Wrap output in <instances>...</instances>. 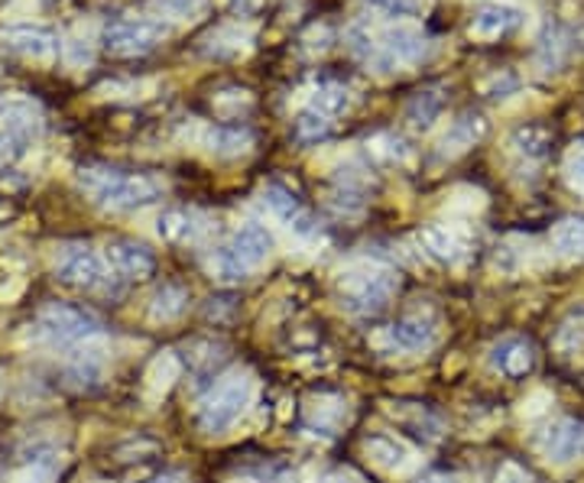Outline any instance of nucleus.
I'll use <instances>...</instances> for the list:
<instances>
[{
    "mask_svg": "<svg viewBox=\"0 0 584 483\" xmlns=\"http://www.w3.org/2000/svg\"><path fill=\"white\" fill-rule=\"evenodd\" d=\"M79 186L104 211H134V208L153 204L159 195L166 192L163 179H156L149 172H124V169H111V166H82Z\"/></svg>",
    "mask_w": 584,
    "mask_h": 483,
    "instance_id": "obj_1",
    "label": "nucleus"
},
{
    "mask_svg": "<svg viewBox=\"0 0 584 483\" xmlns=\"http://www.w3.org/2000/svg\"><path fill=\"white\" fill-rule=\"evenodd\" d=\"M273 234L263 224H243L231 241L218 246L208 260V270L218 283H243L253 270H260L273 256Z\"/></svg>",
    "mask_w": 584,
    "mask_h": 483,
    "instance_id": "obj_2",
    "label": "nucleus"
},
{
    "mask_svg": "<svg viewBox=\"0 0 584 483\" xmlns=\"http://www.w3.org/2000/svg\"><path fill=\"white\" fill-rule=\"evenodd\" d=\"M399 290V276L377 263H354L341 270L338 298L351 315H377Z\"/></svg>",
    "mask_w": 584,
    "mask_h": 483,
    "instance_id": "obj_3",
    "label": "nucleus"
},
{
    "mask_svg": "<svg viewBox=\"0 0 584 483\" xmlns=\"http://www.w3.org/2000/svg\"><path fill=\"white\" fill-rule=\"evenodd\" d=\"M250 402H253V377L247 370H231L201 396L198 426L208 435H218L241 419Z\"/></svg>",
    "mask_w": 584,
    "mask_h": 483,
    "instance_id": "obj_4",
    "label": "nucleus"
},
{
    "mask_svg": "<svg viewBox=\"0 0 584 483\" xmlns=\"http://www.w3.org/2000/svg\"><path fill=\"white\" fill-rule=\"evenodd\" d=\"M169 36V27L156 17H117L101 30V46L114 59H140Z\"/></svg>",
    "mask_w": 584,
    "mask_h": 483,
    "instance_id": "obj_5",
    "label": "nucleus"
},
{
    "mask_svg": "<svg viewBox=\"0 0 584 483\" xmlns=\"http://www.w3.org/2000/svg\"><path fill=\"white\" fill-rule=\"evenodd\" d=\"M429 52V36L413 23H393L387 30L374 33V46L367 55V65L380 72H399L416 62H423Z\"/></svg>",
    "mask_w": 584,
    "mask_h": 483,
    "instance_id": "obj_6",
    "label": "nucleus"
},
{
    "mask_svg": "<svg viewBox=\"0 0 584 483\" xmlns=\"http://www.w3.org/2000/svg\"><path fill=\"white\" fill-rule=\"evenodd\" d=\"M101 318L95 312L69 302H49L46 308L36 315V335L52 340V344H88L101 335Z\"/></svg>",
    "mask_w": 584,
    "mask_h": 483,
    "instance_id": "obj_7",
    "label": "nucleus"
},
{
    "mask_svg": "<svg viewBox=\"0 0 584 483\" xmlns=\"http://www.w3.org/2000/svg\"><path fill=\"white\" fill-rule=\"evenodd\" d=\"M55 280L62 286H72V290L101 292L107 290L111 273H107V263H104V256L97 253L95 246L65 243L55 253Z\"/></svg>",
    "mask_w": 584,
    "mask_h": 483,
    "instance_id": "obj_8",
    "label": "nucleus"
},
{
    "mask_svg": "<svg viewBox=\"0 0 584 483\" xmlns=\"http://www.w3.org/2000/svg\"><path fill=\"white\" fill-rule=\"evenodd\" d=\"M0 46L7 49L13 59L30 62V65H49L62 52L59 36L46 27H36V23H17V27L0 30Z\"/></svg>",
    "mask_w": 584,
    "mask_h": 483,
    "instance_id": "obj_9",
    "label": "nucleus"
},
{
    "mask_svg": "<svg viewBox=\"0 0 584 483\" xmlns=\"http://www.w3.org/2000/svg\"><path fill=\"white\" fill-rule=\"evenodd\" d=\"M535 448L552 464H572V461H578V458H584V422H578V419H555V422H549L535 435Z\"/></svg>",
    "mask_w": 584,
    "mask_h": 483,
    "instance_id": "obj_10",
    "label": "nucleus"
},
{
    "mask_svg": "<svg viewBox=\"0 0 584 483\" xmlns=\"http://www.w3.org/2000/svg\"><path fill=\"white\" fill-rule=\"evenodd\" d=\"M104 263L107 270L117 276V280H127V283H140V280H149L153 270H156V256L153 250L144 246L137 241H127V238H114L104 246Z\"/></svg>",
    "mask_w": 584,
    "mask_h": 483,
    "instance_id": "obj_11",
    "label": "nucleus"
},
{
    "mask_svg": "<svg viewBox=\"0 0 584 483\" xmlns=\"http://www.w3.org/2000/svg\"><path fill=\"white\" fill-rule=\"evenodd\" d=\"M523 27V10L510 7V3H487L474 17H471V40L478 43H497L507 40L510 33H517Z\"/></svg>",
    "mask_w": 584,
    "mask_h": 483,
    "instance_id": "obj_12",
    "label": "nucleus"
},
{
    "mask_svg": "<svg viewBox=\"0 0 584 483\" xmlns=\"http://www.w3.org/2000/svg\"><path fill=\"white\" fill-rule=\"evenodd\" d=\"M419 246L429 260L445 263V266H458L468 256V238L461 231H455L451 224H429L419 231Z\"/></svg>",
    "mask_w": 584,
    "mask_h": 483,
    "instance_id": "obj_13",
    "label": "nucleus"
},
{
    "mask_svg": "<svg viewBox=\"0 0 584 483\" xmlns=\"http://www.w3.org/2000/svg\"><path fill=\"white\" fill-rule=\"evenodd\" d=\"M487 137V117L478 111H465L458 120L448 124L445 137L438 140V156L441 159H455L461 153H468L471 146H478Z\"/></svg>",
    "mask_w": 584,
    "mask_h": 483,
    "instance_id": "obj_14",
    "label": "nucleus"
},
{
    "mask_svg": "<svg viewBox=\"0 0 584 483\" xmlns=\"http://www.w3.org/2000/svg\"><path fill=\"white\" fill-rule=\"evenodd\" d=\"M0 130H10L23 140L36 137L43 130V111L30 97H0Z\"/></svg>",
    "mask_w": 584,
    "mask_h": 483,
    "instance_id": "obj_15",
    "label": "nucleus"
},
{
    "mask_svg": "<svg viewBox=\"0 0 584 483\" xmlns=\"http://www.w3.org/2000/svg\"><path fill=\"white\" fill-rule=\"evenodd\" d=\"M438 332L436 322L426 318V315H406L399 318L396 325L387 328V344L396 350H406V354H416V350H429L436 344Z\"/></svg>",
    "mask_w": 584,
    "mask_h": 483,
    "instance_id": "obj_16",
    "label": "nucleus"
},
{
    "mask_svg": "<svg viewBox=\"0 0 584 483\" xmlns=\"http://www.w3.org/2000/svg\"><path fill=\"white\" fill-rule=\"evenodd\" d=\"M490 364L510 380H520L533 370L535 350L526 338H503L490 347Z\"/></svg>",
    "mask_w": 584,
    "mask_h": 483,
    "instance_id": "obj_17",
    "label": "nucleus"
},
{
    "mask_svg": "<svg viewBox=\"0 0 584 483\" xmlns=\"http://www.w3.org/2000/svg\"><path fill=\"white\" fill-rule=\"evenodd\" d=\"M364 451L371 458L374 468L387 471V474H406L416 464V454L406 441L393 435H374L364 441Z\"/></svg>",
    "mask_w": 584,
    "mask_h": 483,
    "instance_id": "obj_18",
    "label": "nucleus"
},
{
    "mask_svg": "<svg viewBox=\"0 0 584 483\" xmlns=\"http://www.w3.org/2000/svg\"><path fill=\"white\" fill-rule=\"evenodd\" d=\"M260 198H263L267 211H270L277 221H283L290 231H295V234H312V218H309V211L302 208V201H299L290 189H283V186H267Z\"/></svg>",
    "mask_w": 584,
    "mask_h": 483,
    "instance_id": "obj_19",
    "label": "nucleus"
},
{
    "mask_svg": "<svg viewBox=\"0 0 584 483\" xmlns=\"http://www.w3.org/2000/svg\"><path fill=\"white\" fill-rule=\"evenodd\" d=\"M552 140H555L552 127L530 120V124L513 127V134L507 137V146H510V153L520 156L523 162H542V159L552 153Z\"/></svg>",
    "mask_w": 584,
    "mask_h": 483,
    "instance_id": "obj_20",
    "label": "nucleus"
},
{
    "mask_svg": "<svg viewBox=\"0 0 584 483\" xmlns=\"http://www.w3.org/2000/svg\"><path fill=\"white\" fill-rule=\"evenodd\" d=\"M156 231H159L163 241L169 243H195L208 234V221H205L198 211L173 208V211H163V214H159Z\"/></svg>",
    "mask_w": 584,
    "mask_h": 483,
    "instance_id": "obj_21",
    "label": "nucleus"
},
{
    "mask_svg": "<svg viewBox=\"0 0 584 483\" xmlns=\"http://www.w3.org/2000/svg\"><path fill=\"white\" fill-rule=\"evenodd\" d=\"M250 146H253V134L247 127L221 124L205 130V149L218 159H238L243 153H250Z\"/></svg>",
    "mask_w": 584,
    "mask_h": 483,
    "instance_id": "obj_22",
    "label": "nucleus"
},
{
    "mask_svg": "<svg viewBox=\"0 0 584 483\" xmlns=\"http://www.w3.org/2000/svg\"><path fill=\"white\" fill-rule=\"evenodd\" d=\"M104 370H107L104 354L95 347H85L65 364V384L72 389H95L104 380Z\"/></svg>",
    "mask_w": 584,
    "mask_h": 483,
    "instance_id": "obj_23",
    "label": "nucleus"
},
{
    "mask_svg": "<svg viewBox=\"0 0 584 483\" xmlns=\"http://www.w3.org/2000/svg\"><path fill=\"white\" fill-rule=\"evenodd\" d=\"M182 377V360L173 354V350H166V354H159L149 367H146V399L149 402H159L169 389L176 387V380Z\"/></svg>",
    "mask_w": 584,
    "mask_h": 483,
    "instance_id": "obj_24",
    "label": "nucleus"
},
{
    "mask_svg": "<svg viewBox=\"0 0 584 483\" xmlns=\"http://www.w3.org/2000/svg\"><path fill=\"white\" fill-rule=\"evenodd\" d=\"M247 49H250V30L238 23H225L201 40V52L211 59H238Z\"/></svg>",
    "mask_w": 584,
    "mask_h": 483,
    "instance_id": "obj_25",
    "label": "nucleus"
},
{
    "mask_svg": "<svg viewBox=\"0 0 584 483\" xmlns=\"http://www.w3.org/2000/svg\"><path fill=\"white\" fill-rule=\"evenodd\" d=\"M441 111H445L441 88H423V92H416V95L409 97V104H406V124L413 130L426 134V130H432V124L441 117Z\"/></svg>",
    "mask_w": 584,
    "mask_h": 483,
    "instance_id": "obj_26",
    "label": "nucleus"
},
{
    "mask_svg": "<svg viewBox=\"0 0 584 483\" xmlns=\"http://www.w3.org/2000/svg\"><path fill=\"white\" fill-rule=\"evenodd\" d=\"M186 305H189V292L176 286V283H163L159 290L149 295V318L163 322V325L176 322L186 312Z\"/></svg>",
    "mask_w": 584,
    "mask_h": 483,
    "instance_id": "obj_27",
    "label": "nucleus"
},
{
    "mask_svg": "<svg viewBox=\"0 0 584 483\" xmlns=\"http://www.w3.org/2000/svg\"><path fill=\"white\" fill-rule=\"evenodd\" d=\"M552 250L562 260H584V218H565L549 234Z\"/></svg>",
    "mask_w": 584,
    "mask_h": 483,
    "instance_id": "obj_28",
    "label": "nucleus"
},
{
    "mask_svg": "<svg viewBox=\"0 0 584 483\" xmlns=\"http://www.w3.org/2000/svg\"><path fill=\"white\" fill-rule=\"evenodd\" d=\"M156 20H163L166 27L173 23H195L208 13V0H153Z\"/></svg>",
    "mask_w": 584,
    "mask_h": 483,
    "instance_id": "obj_29",
    "label": "nucleus"
},
{
    "mask_svg": "<svg viewBox=\"0 0 584 483\" xmlns=\"http://www.w3.org/2000/svg\"><path fill=\"white\" fill-rule=\"evenodd\" d=\"M351 104H354V95H351L344 85H338V82H325V85L315 88L309 107H315V111L325 114V117H341V114L351 111Z\"/></svg>",
    "mask_w": 584,
    "mask_h": 483,
    "instance_id": "obj_30",
    "label": "nucleus"
},
{
    "mask_svg": "<svg viewBox=\"0 0 584 483\" xmlns=\"http://www.w3.org/2000/svg\"><path fill=\"white\" fill-rule=\"evenodd\" d=\"M332 117H325V114H319L315 107H305V111H299V117L292 120V134H295V140H302V144H319V140H325L328 134H332Z\"/></svg>",
    "mask_w": 584,
    "mask_h": 483,
    "instance_id": "obj_31",
    "label": "nucleus"
},
{
    "mask_svg": "<svg viewBox=\"0 0 584 483\" xmlns=\"http://www.w3.org/2000/svg\"><path fill=\"white\" fill-rule=\"evenodd\" d=\"M367 153L384 166H403L409 159V144L396 134H380L367 144Z\"/></svg>",
    "mask_w": 584,
    "mask_h": 483,
    "instance_id": "obj_32",
    "label": "nucleus"
},
{
    "mask_svg": "<svg viewBox=\"0 0 584 483\" xmlns=\"http://www.w3.org/2000/svg\"><path fill=\"white\" fill-rule=\"evenodd\" d=\"M562 176H565L569 189L584 198V140H575L569 146V153L562 159Z\"/></svg>",
    "mask_w": 584,
    "mask_h": 483,
    "instance_id": "obj_33",
    "label": "nucleus"
},
{
    "mask_svg": "<svg viewBox=\"0 0 584 483\" xmlns=\"http://www.w3.org/2000/svg\"><path fill=\"white\" fill-rule=\"evenodd\" d=\"M555 347L565 354V357H578L584 350V318H572L559 328L555 335Z\"/></svg>",
    "mask_w": 584,
    "mask_h": 483,
    "instance_id": "obj_34",
    "label": "nucleus"
},
{
    "mask_svg": "<svg viewBox=\"0 0 584 483\" xmlns=\"http://www.w3.org/2000/svg\"><path fill=\"white\" fill-rule=\"evenodd\" d=\"M62 52H65V62H69L72 69L88 65V62H92V36H82V33L69 36V43L62 46Z\"/></svg>",
    "mask_w": 584,
    "mask_h": 483,
    "instance_id": "obj_35",
    "label": "nucleus"
},
{
    "mask_svg": "<svg viewBox=\"0 0 584 483\" xmlns=\"http://www.w3.org/2000/svg\"><path fill=\"white\" fill-rule=\"evenodd\" d=\"M377 13H387V17H416L423 13L426 0H367Z\"/></svg>",
    "mask_w": 584,
    "mask_h": 483,
    "instance_id": "obj_36",
    "label": "nucleus"
},
{
    "mask_svg": "<svg viewBox=\"0 0 584 483\" xmlns=\"http://www.w3.org/2000/svg\"><path fill=\"white\" fill-rule=\"evenodd\" d=\"M517 75H510V72H493L490 78H487L484 85H481V92H484L487 97H493V101H500V97L513 95L517 92Z\"/></svg>",
    "mask_w": 584,
    "mask_h": 483,
    "instance_id": "obj_37",
    "label": "nucleus"
},
{
    "mask_svg": "<svg viewBox=\"0 0 584 483\" xmlns=\"http://www.w3.org/2000/svg\"><path fill=\"white\" fill-rule=\"evenodd\" d=\"M23 149H27V140H23V137H17V134H10V130H0V169H3V166H13V162L23 156Z\"/></svg>",
    "mask_w": 584,
    "mask_h": 483,
    "instance_id": "obj_38",
    "label": "nucleus"
},
{
    "mask_svg": "<svg viewBox=\"0 0 584 483\" xmlns=\"http://www.w3.org/2000/svg\"><path fill=\"white\" fill-rule=\"evenodd\" d=\"M328 419H332V409H328V406H312V409H309V426H312V429H322L325 435H332ZM335 419H347V409H344V406L335 409Z\"/></svg>",
    "mask_w": 584,
    "mask_h": 483,
    "instance_id": "obj_39",
    "label": "nucleus"
},
{
    "mask_svg": "<svg viewBox=\"0 0 584 483\" xmlns=\"http://www.w3.org/2000/svg\"><path fill=\"white\" fill-rule=\"evenodd\" d=\"M52 474H55V471L36 468V464H27L20 474H13V481L10 483H52Z\"/></svg>",
    "mask_w": 584,
    "mask_h": 483,
    "instance_id": "obj_40",
    "label": "nucleus"
},
{
    "mask_svg": "<svg viewBox=\"0 0 584 483\" xmlns=\"http://www.w3.org/2000/svg\"><path fill=\"white\" fill-rule=\"evenodd\" d=\"M497 483H535L520 464H503L500 474H497Z\"/></svg>",
    "mask_w": 584,
    "mask_h": 483,
    "instance_id": "obj_41",
    "label": "nucleus"
},
{
    "mask_svg": "<svg viewBox=\"0 0 584 483\" xmlns=\"http://www.w3.org/2000/svg\"><path fill=\"white\" fill-rule=\"evenodd\" d=\"M263 3H267V0H228V7H231L234 13H241V17H250V13H257Z\"/></svg>",
    "mask_w": 584,
    "mask_h": 483,
    "instance_id": "obj_42",
    "label": "nucleus"
},
{
    "mask_svg": "<svg viewBox=\"0 0 584 483\" xmlns=\"http://www.w3.org/2000/svg\"><path fill=\"white\" fill-rule=\"evenodd\" d=\"M319 483H364L354 471H332V474H325Z\"/></svg>",
    "mask_w": 584,
    "mask_h": 483,
    "instance_id": "obj_43",
    "label": "nucleus"
},
{
    "mask_svg": "<svg viewBox=\"0 0 584 483\" xmlns=\"http://www.w3.org/2000/svg\"><path fill=\"white\" fill-rule=\"evenodd\" d=\"M146 483H186V477L179 471H173V474H159V477H153V481Z\"/></svg>",
    "mask_w": 584,
    "mask_h": 483,
    "instance_id": "obj_44",
    "label": "nucleus"
},
{
    "mask_svg": "<svg viewBox=\"0 0 584 483\" xmlns=\"http://www.w3.org/2000/svg\"><path fill=\"white\" fill-rule=\"evenodd\" d=\"M273 483H302V477L295 471H283L280 477H273Z\"/></svg>",
    "mask_w": 584,
    "mask_h": 483,
    "instance_id": "obj_45",
    "label": "nucleus"
},
{
    "mask_svg": "<svg viewBox=\"0 0 584 483\" xmlns=\"http://www.w3.org/2000/svg\"><path fill=\"white\" fill-rule=\"evenodd\" d=\"M20 290H23L20 283H17V286H10V290H0V298H13V295H20Z\"/></svg>",
    "mask_w": 584,
    "mask_h": 483,
    "instance_id": "obj_46",
    "label": "nucleus"
},
{
    "mask_svg": "<svg viewBox=\"0 0 584 483\" xmlns=\"http://www.w3.org/2000/svg\"><path fill=\"white\" fill-rule=\"evenodd\" d=\"M426 483H458V481H451V477H432V481Z\"/></svg>",
    "mask_w": 584,
    "mask_h": 483,
    "instance_id": "obj_47",
    "label": "nucleus"
},
{
    "mask_svg": "<svg viewBox=\"0 0 584 483\" xmlns=\"http://www.w3.org/2000/svg\"><path fill=\"white\" fill-rule=\"evenodd\" d=\"M0 392H3V384H0Z\"/></svg>",
    "mask_w": 584,
    "mask_h": 483,
    "instance_id": "obj_48",
    "label": "nucleus"
}]
</instances>
